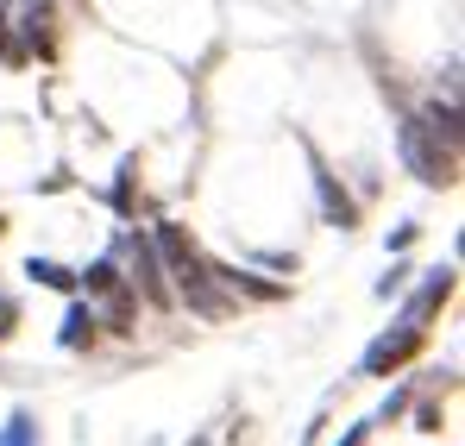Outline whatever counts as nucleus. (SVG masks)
Here are the masks:
<instances>
[{"label": "nucleus", "instance_id": "nucleus-1", "mask_svg": "<svg viewBox=\"0 0 465 446\" xmlns=\"http://www.w3.org/2000/svg\"><path fill=\"white\" fill-rule=\"evenodd\" d=\"M396 145H402V164H409V170H415L421 183H447V176H453V170H447L453 157H440V151L428 145V120H402Z\"/></svg>", "mask_w": 465, "mask_h": 446}, {"label": "nucleus", "instance_id": "nucleus-2", "mask_svg": "<svg viewBox=\"0 0 465 446\" xmlns=\"http://www.w3.org/2000/svg\"><path fill=\"white\" fill-rule=\"evenodd\" d=\"M415 346H421V327H409V321H402L396 333L371 340V352L359 359V372H365V377H390L396 365H402V359H409V352H415Z\"/></svg>", "mask_w": 465, "mask_h": 446}, {"label": "nucleus", "instance_id": "nucleus-3", "mask_svg": "<svg viewBox=\"0 0 465 446\" xmlns=\"http://www.w3.org/2000/svg\"><path fill=\"white\" fill-rule=\"evenodd\" d=\"M126 245H133V277H139V290H145V296H152L157 308H170V283H163V264H157V245H152V239H139V233H133Z\"/></svg>", "mask_w": 465, "mask_h": 446}, {"label": "nucleus", "instance_id": "nucleus-4", "mask_svg": "<svg viewBox=\"0 0 465 446\" xmlns=\"http://www.w3.org/2000/svg\"><path fill=\"white\" fill-rule=\"evenodd\" d=\"M314 195H321V214H327L333 226H352V202H346V189H340L333 170H321V164H314Z\"/></svg>", "mask_w": 465, "mask_h": 446}, {"label": "nucleus", "instance_id": "nucleus-5", "mask_svg": "<svg viewBox=\"0 0 465 446\" xmlns=\"http://www.w3.org/2000/svg\"><path fill=\"white\" fill-rule=\"evenodd\" d=\"M447 296H453V277L440 271V277H428V290H421V296L409 302V314H402V321H409V327H428V314H434Z\"/></svg>", "mask_w": 465, "mask_h": 446}, {"label": "nucleus", "instance_id": "nucleus-6", "mask_svg": "<svg viewBox=\"0 0 465 446\" xmlns=\"http://www.w3.org/2000/svg\"><path fill=\"white\" fill-rule=\"evenodd\" d=\"M25 277H32V283H45V290H76V277H70L64 264H51V258H32V264H25Z\"/></svg>", "mask_w": 465, "mask_h": 446}, {"label": "nucleus", "instance_id": "nucleus-7", "mask_svg": "<svg viewBox=\"0 0 465 446\" xmlns=\"http://www.w3.org/2000/svg\"><path fill=\"white\" fill-rule=\"evenodd\" d=\"M57 340H64V346H82V340H94V314H88V308H70V314H64V333H57Z\"/></svg>", "mask_w": 465, "mask_h": 446}, {"label": "nucleus", "instance_id": "nucleus-8", "mask_svg": "<svg viewBox=\"0 0 465 446\" xmlns=\"http://www.w3.org/2000/svg\"><path fill=\"white\" fill-rule=\"evenodd\" d=\"M0 446H38V421H32V415H13V421L0 428Z\"/></svg>", "mask_w": 465, "mask_h": 446}, {"label": "nucleus", "instance_id": "nucleus-9", "mask_svg": "<svg viewBox=\"0 0 465 446\" xmlns=\"http://www.w3.org/2000/svg\"><path fill=\"white\" fill-rule=\"evenodd\" d=\"M88 290H94V296H101V290H120V277H114V264H107V258L88 271Z\"/></svg>", "mask_w": 465, "mask_h": 446}, {"label": "nucleus", "instance_id": "nucleus-10", "mask_svg": "<svg viewBox=\"0 0 465 446\" xmlns=\"http://www.w3.org/2000/svg\"><path fill=\"white\" fill-rule=\"evenodd\" d=\"M13 321H19V308H13V302L0 296V333H13Z\"/></svg>", "mask_w": 465, "mask_h": 446}, {"label": "nucleus", "instance_id": "nucleus-11", "mask_svg": "<svg viewBox=\"0 0 465 446\" xmlns=\"http://www.w3.org/2000/svg\"><path fill=\"white\" fill-rule=\"evenodd\" d=\"M365 434H371V428H365V421H352V434H346L340 446H365Z\"/></svg>", "mask_w": 465, "mask_h": 446}, {"label": "nucleus", "instance_id": "nucleus-12", "mask_svg": "<svg viewBox=\"0 0 465 446\" xmlns=\"http://www.w3.org/2000/svg\"><path fill=\"white\" fill-rule=\"evenodd\" d=\"M0 226H6V221H0Z\"/></svg>", "mask_w": 465, "mask_h": 446}, {"label": "nucleus", "instance_id": "nucleus-13", "mask_svg": "<svg viewBox=\"0 0 465 446\" xmlns=\"http://www.w3.org/2000/svg\"><path fill=\"white\" fill-rule=\"evenodd\" d=\"M195 446H202V441H195Z\"/></svg>", "mask_w": 465, "mask_h": 446}]
</instances>
